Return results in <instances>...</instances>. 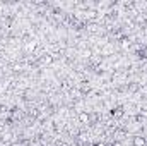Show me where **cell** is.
Returning a JSON list of instances; mask_svg holds the SVG:
<instances>
[{"instance_id": "6da1fadb", "label": "cell", "mask_w": 147, "mask_h": 146, "mask_svg": "<svg viewBox=\"0 0 147 146\" xmlns=\"http://www.w3.org/2000/svg\"><path fill=\"white\" fill-rule=\"evenodd\" d=\"M134 146H146V139H144L142 136L134 138Z\"/></svg>"}, {"instance_id": "7a4b0ae2", "label": "cell", "mask_w": 147, "mask_h": 146, "mask_svg": "<svg viewBox=\"0 0 147 146\" xmlns=\"http://www.w3.org/2000/svg\"><path fill=\"white\" fill-rule=\"evenodd\" d=\"M80 120H82V122H87V120H89V117H87L86 113H82V115H80Z\"/></svg>"}, {"instance_id": "3957f363", "label": "cell", "mask_w": 147, "mask_h": 146, "mask_svg": "<svg viewBox=\"0 0 147 146\" xmlns=\"http://www.w3.org/2000/svg\"><path fill=\"white\" fill-rule=\"evenodd\" d=\"M132 146H134V145H132Z\"/></svg>"}]
</instances>
